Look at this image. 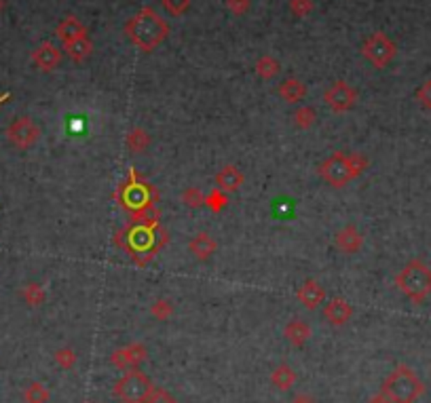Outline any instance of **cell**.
Wrapping results in <instances>:
<instances>
[{"mask_svg":"<svg viewBox=\"0 0 431 403\" xmlns=\"http://www.w3.org/2000/svg\"><path fill=\"white\" fill-rule=\"evenodd\" d=\"M243 182H245V175L241 173V169L239 167H235V165H226V167H222L218 173H216V188H220L222 192H226V194H231V192H237L241 186H243Z\"/></svg>","mask_w":431,"mask_h":403,"instance_id":"obj_15","label":"cell"},{"mask_svg":"<svg viewBox=\"0 0 431 403\" xmlns=\"http://www.w3.org/2000/svg\"><path fill=\"white\" fill-rule=\"evenodd\" d=\"M82 403H94V401H82Z\"/></svg>","mask_w":431,"mask_h":403,"instance_id":"obj_41","label":"cell"},{"mask_svg":"<svg viewBox=\"0 0 431 403\" xmlns=\"http://www.w3.org/2000/svg\"><path fill=\"white\" fill-rule=\"evenodd\" d=\"M64 49H66L68 57H70L74 64H80V61H85V59L92 55L94 43L89 41V36H85V38H78V41H72V43L64 45Z\"/></svg>","mask_w":431,"mask_h":403,"instance_id":"obj_21","label":"cell"},{"mask_svg":"<svg viewBox=\"0 0 431 403\" xmlns=\"http://www.w3.org/2000/svg\"><path fill=\"white\" fill-rule=\"evenodd\" d=\"M368 159L364 154H349V152H334L330 154L326 161H321V165L317 167L319 175L323 177V182H328L334 188H344L349 182L358 179L366 169H368Z\"/></svg>","mask_w":431,"mask_h":403,"instance_id":"obj_3","label":"cell"},{"mask_svg":"<svg viewBox=\"0 0 431 403\" xmlns=\"http://www.w3.org/2000/svg\"><path fill=\"white\" fill-rule=\"evenodd\" d=\"M296 298L300 300V305L309 311H315L317 307H321L326 302V287H321V283L317 279H307L298 291Z\"/></svg>","mask_w":431,"mask_h":403,"instance_id":"obj_13","label":"cell"},{"mask_svg":"<svg viewBox=\"0 0 431 403\" xmlns=\"http://www.w3.org/2000/svg\"><path fill=\"white\" fill-rule=\"evenodd\" d=\"M32 61L43 70V72H53L59 64V51L55 45H51L49 41L47 43H41L34 53H32Z\"/></svg>","mask_w":431,"mask_h":403,"instance_id":"obj_17","label":"cell"},{"mask_svg":"<svg viewBox=\"0 0 431 403\" xmlns=\"http://www.w3.org/2000/svg\"><path fill=\"white\" fill-rule=\"evenodd\" d=\"M125 34L140 51L150 53L169 36V24L152 7H142L125 24Z\"/></svg>","mask_w":431,"mask_h":403,"instance_id":"obj_2","label":"cell"},{"mask_svg":"<svg viewBox=\"0 0 431 403\" xmlns=\"http://www.w3.org/2000/svg\"><path fill=\"white\" fill-rule=\"evenodd\" d=\"M115 198L119 200V205L131 214L148 210V207H156L159 203V190L150 184L144 182L140 177V173L131 167L127 173V179L115 190Z\"/></svg>","mask_w":431,"mask_h":403,"instance_id":"obj_4","label":"cell"},{"mask_svg":"<svg viewBox=\"0 0 431 403\" xmlns=\"http://www.w3.org/2000/svg\"><path fill=\"white\" fill-rule=\"evenodd\" d=\"M315 121H317V115H315V110L311 108V106H300L296 112H294V125L298 127V129H311L313 125H315Z\"/></svg>","mask_w":431,"mask_h":403,"instance_id":"obj_28","label":"cell"},{"mask_svg":"<svg viewBox=\"0 0 431 403\" xmlns=\"http://www.w3.org/2000/svg\"><path fill=\"white\" fill-rule=\"evenodd\" d=\"M150 315L159 321H167L171 315H174V305H171V300H156L154 305L150 307Z\"/></svg>","mask_w":431,"mask_h":403,"instance_id":"obj_29","label":"cell"},{"mask_svg":"<svg viewBox=\"0 0 431 403\" xmlns=\"http://www.w3.org/2000/svg\"><path fill=\"white\" fill-rule=\"evenodd\" d=\"M351 315H353L351 305L344 298H340V295H334L332 300H328L326 305H323V317L334 328H342L344 323L351 319Z\"/></svg>","mask_w":431,"mask_h":403,"instance_id":"obj_12","label":"cell"},{"mask_svg":"<svg viewBox=\"0 0 431 403\" xmlns=\"http://www.w3.org/2000/svg\"><path fill=\"white\" fill-rule=\"evenodd\" d=\"M226 7L235 15H245L249 11V0H226Z\"/></svg>","mask_w":431,"mask_h":403,"instance_id":"obj_36","label":"cell"},{"mask_svg":"<svg viewBox=\"0 0 431 403\" xmlns=\"http://www.w3.org/2000/svg\"><path fill=\"white\" fill-rule=\"evenodd\" d=\"M284 336L288 338V342L292 346H305L311 338V325L300 321V319H292L286 328H284Z\"/></svg>","mask_w":431,"mask_h":403,"instance_id":"obj_19","label":"cell"},{"mask_svg":"<svg viewBox=\"0 0 431 403\" xmlns=\"http://www.w3.org/2000/svg\"><path fill=\"white\" fill-rule=\"evenodd\" d=\"M163 7L171 15H184L191 9V0H163Z\"/></svg>","mask_w":431,"mask_h":403,"instance_id":"obj_34","label":"cell"},{"mask_svg":"<svg viewBox=\"0 0 431 403\" xmlns=\"http://www.w3.org/2000/svg\"><path fill=\"white\" fill-rule=\"evenodd\" d=\"M313 0H290V13L294 17H307L313 11Z\"/></svg>","mask_w":431,"mask_h":403,"instance_id":"obj_32","label":"cell"},{"mask_svg":"<svg viewBox=\"0 0 431 403\" xmlns=\"http://www.w3.org/2000/svg\"><path fill=\"white\" fill-rule=\"evenodd\" d=\"M279 95L286 99L288 104H298V102H302L305 95H307V85L300 78L290 76V78H286L279 85Z\"/></svg>","mask_w":431,"mask_h":403,"instance_id":"obj_20","label":"cell"},{"mask_svg":"<svg viewBox=\"0 0 431 403\" xmlns=\"http://www.w3.org/2000/svg\"><path fill=\"white\" fill-rule=\"evenodd\" d=\"M189 249H191V254L195 256V260H199V262H207V260L216 254L218 243H216L207 233H197V235L191 239Z\"/></svg>","mask_w":431,"mask_h":403,"instance_id":"obj_18","label":"cell"},{"mask_svg":"<svg viewBox=\"0 0 431 403\" xmlns=\"http://www.w3.org/2000/svg\"><path fill=\"white\" fill-rule=\"evenodd\" d=\"M115 245L127 251V256L138 264L146 266L154 260V256L169 243V233L156 224V226H140V224H127L115 235Z\"/></svg>","mask_w":431,"mask_h":403,"instance_id":"obj_1","label":"cell"},{"mask_svg":"<svg viewBox=\"0 0 431 403\" xmlns=\"http://www.w3.org/2000/svg\"><path fill=\"white\" fill-rule=\"evenodd\" d=\"M323 102L336 115L349 112L358 104V91L347 80H334L323 93Z\"/></svg>","mask_w":431,"mask_h":403,"instance_id":"obj_9","label":"cell"},{"mask_svg":"<svg viewBox=\"0 0 431 403\" xmlns=\"http://www.w3.org/2000/svg\"><path fill=\"white\" fill-rule=\"evenodd\" d=\"M11 95L9 93H3V95H0V104H3V102H7V99H9Z\"/></svg>","mask_w":431,"mask_h":403,"instance_id":"obj_39","label":"cell"},{"mask_svg":"<svg viewBox=\"0 0 431 403\" xmlns=\"http://www.w3.org/2000/svg\"><path fill=\"white\" fill-rule=\"evenodd\" d=\"M290 403H317L311 395H305V393H300V395H296Z\"/></svg>","mask_w":431,"mask_h":403,"instance_id":"obj_37","label":"cell"},{"mask_svg":"<svg viewBox=\"0 0 431 403\" xmlns=\"http://www.w3.org/2000/svg\"><path fill=\"white\" fill-rule=\"evenodd\" d=\"M152 388L154 384L144 372L131 369V372H125V376L115 384L112 395L121 403H142L152 393Z\"/></svg>","mask_w":431,"mask_h":403,"instance_id":"obj_7","label":"cell"},{"mask_svg":"<svg viewBox=\"0 0 431 403\" xmlns=\"http://www.w3.org/2000/svg\"><path fill=\"white\" fill-rule=\"evenodd\" d=\"M146 357H148V349L142 342H131V344L115 351L110 361L121 369H136L140 363L146 361Z\"/></svg>","mask_w":431,"mask_h":403,"instance_id":"obj_11","label":"cell"},{"mask_svg":"<svg viewBox=\"0 0 431 403\" xmlns=\"http://www.w3.org/2000/svg\"><path fill=\"white\" fill-rule=\"evenodd\" d=\"M150 133L146 131V129H142V127H133L129 133H127V140H125V144H127V148L133 152V154H142L148 146H150Z\"/></svg>","mask_w":431,"mask_h":403,"instance_id":"obj_23","label":"cell"},{"mask_svg":"<svg viewBox=\"0 0 431 403\" xmlns=\"http://www.w3.org/2000/svg\"><path fill=\"white\" fill-rule=\"evenodd\" d=\"M362 55H364L374 68L381 70V68L389 66V64L395 59L397 47H395V43H393L387 34L374 32L372 36H368V38L364 41V45H362Z\"/></svg>","mask_w":431,"mask_h":403,"instance_id":"obj_8","label":"cell"},{"mask_svg":"<svg viewBox=\"0 0 431 403\" xmlns=\"http://www.w3.org/2000/svg\"><path fill=\"white\" fill-rule=\"evenodd\" d=\"M395 287L414 305H423L431 295V268L418 258L410 260L395 274Z\"/></svg>","mask_w":431,"mask_h":403,"instance_id":"obj_5","label":"cell"},{"mask_svg":"<svg viewBox=\"0 0 431 403\" xmlns=\"http://www.w3.org/2000/svg\"><path fill=\"white\" fill-rule=\"evenodd\" d=\"M22 295H24V300H26V305L28 307H41L43 302H45V298H47V291L43 289V285H38V283H28L26 287H24V291H22Z\"/></svg>","mask_w":431,"mask_h":403,"instance_id":"obj_27","label":"cell"},{"mask_svg":"<svg viewBox=\"0 0 431 403\" xmlns=\"http://www.w3.org/2000/svg\"><path fill=\"white\" fill-rule=\"evenodd\" d=\"M55 36L59 38L61 45H68V43H72V41H78V38L87 36V28H85L74 15H68L66 20H61V22L57 24Z\"/></svg>","mask_w":431,"mask_h":403,"instance_id":"obj_16","label":"cell"},{"mask_svg":"<svg viewBox=\"0 0 431 403\" xmlns=\"http://www.w3.org/2000/svg\"><path fill=\"white\" fill-rule=\"evenodd\" d=\"M254 68H256V74L261 76L263 80H273L282 72V64L273 55H263L261 59L256 61Z\"/></svg>","mask_w":431,"mask_h":403,"instance_id":"obj_24","label":"cell"},{"mask_svg":"<svg viewBox=\"0 0 431 403\" xmlns=\"http://www.w3.org/2000/svg\"><path fill=\"white\" fill-rule=\"evenodd\" d=\"M49 388L43 382H30L24 390V401L26 403H47L49 401Z\"/></svg>","mask_w":431,"mask_h":403,"instance_id":"obj_25","label":"cell"},{"mask_svg":"<svg viewBox=\"0 0 431 403\" xmlns=\"http://www.w3.org/2000/svg\"><path fill=\"white\" fill-rule=\"evenodd\" d=\"M182 203H184L187 207H191V210H197V207L205 205V194H203L199 188L191 186V188H187V190L182 192Z\"/></svg>","mask_w":431,"mask_h":403,"instance_id":"obj_30","label":"cell"},{"mask_svg":"<svg viewBox=\"0 0 431 403\" xmlns=\"http://www.w3.org/2000/svg\"><path fill=\"white\" fill-rule=\"evenodd\" d=\"M334 243L336 247L342 251V254H347V256H353L362 249L364 245V235L358 230V226L349 224V226H344L340 228L336 235H334Z\"/></svg>","mask_w":431,"mask_h":403,"instance_id":"obj_14","label":"cell"},{"mask_svg":"<svg viewBox=\"0 0 431 403\" xmlns=\"http://www.w3.org/2000/svg\"><path fill=\"white\" fill-rule=\"evenodd\" d=\"M205 207L214 214H220L228 207V194L220 188H214L210 194H205Z\"/></svg>","mask_w":431,"mask_h":403,"instance_id":"obj_26","label":"cell"},{"mask_svg":"<svg viewBox=\"0 0 431 403\" xmlns=\"http://www.w3.org/2000/svg\"><path fill=\"white\" fill-rule=\"evenodd\" d=\"M368 403H391V401H389V399H387V397H385V395L381 393V395H377V397H372V399H370Z\"/></svg>","mask_w":431,"mask_h":403,"instance_id":"obj_38","label":"cell"},{"mask_svg":"<svg viewBox=\"0 0 431 403\" xmlns=\"http://www.w3.org/2000/svg\"><path fill=\"white\" fill-rule=\"evenodd\" d=\"M142 403H180L174 395L171 393H167L165 388H159V386H154L152 388V393L142 401Z\"/></svg>","mask_w":431,"mask_h":403,"instance_id":"obj_31","label":"cell"},{"mask_svg":"<svg viewBox=\"0 0 431 403\" xmlns=\"http://www.w3.org/2000/svg\"><path fill=\"white\" fill-rule=\"evenodd\" d=\"M7 140L15 148H20V150H28V148H32L41 140V127L30 117H22V119L13 121L9 125Z\"/></svg>","mask_w":431,"mask_h":403,"instance_id":"obj_10","label":"cell"},{"mask_svg":"<svg viewBox=\"0 0 431 403\" xmlns=\"http://www.w3.org/2000/svg\"><path fill=\"white\" fill-rule=\"evenodd\" d=\"M381 393L391 403H414L425 393V384L408 365H397L385 378Z\"/></svg>","mask_w":431,"mask_h":403,"instance_id":"obj_6","label":"cell"},{"mask_svg":"<svg viewBox=\"0 0 431 403\" xmlns=\"http://www.w3.org/2000/svg\"><path fill=\"white\" fill-rule=\"evenodd\" d=\"M416 99H418V104L431 112V78L425 80L418 89H416Z\"/></svg>","mask_w":431,"mask_h":403,"instance_id":"obj_35","label":"cell"},{"mask_svg":"<svg viewBox=\"0 0 431 403\" xmlns=\"http://www.w3.org/2000/svg\"><path fill=\"white\" fill-rule=\"evenodd\" d=\"M0 9H3V0H0Z\"/></svg>","mask_w":431,"mask_h":403,"instance_id":"obj_40","label":"cell"},{"mask_svg":"<svg viewBox=\"0 0 431 403\" xmlns=\"http://www.w3.org/2000/svg\"><path fill=\"white\" fill-rule=\"evenodd\" d=\"M55 361H57L59 367H64V369H72L74 363H76V353H74L72 349H59V351L55 353Z\"/></svg>","mask_w":431,"mask_h":403,"instance_id":"obj_33","label":"cell"},{"mask_svg":"<svg viewBox=\"0 0 431 403\" xmlns=\"http://www.w3.org/2000/svg\"><path fill=\"white\" fill-rule=\"evenodd\" d=\"M294 382H296V372L286 363L277 365L271 374V384L279 390H290L294 386Z\"/></svg>","mask_w":431,"mask_h":403,"instance_id":"obj_22","label":"cell"}]
</instances>
